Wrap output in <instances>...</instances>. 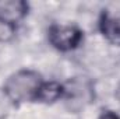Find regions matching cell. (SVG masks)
Here are the masks:
<instances>
[{
	"label": "cell",
	"mask_w": 120,
	"mask_h": 119,
	"mask_svg": "<svg viewBox=\"0 0 120 119\" xmlns=\"http://www.w3.org/2000/svg\"><path fill=\"white\" fill-rule=\"evenodd\" d=\"M41 86L42 80L38 73L32 70H20L7 80L4 92L13 102H24L36 99Z\"/></svg>",
	"instance_id": "6da1fadb"
},
{
	"label": "cell",
	"mask_w": 120,
	"mask_h": 119,
	"mask_svg": "<svg viewBox=\"0 0 120 119\" xmlns=\"http://www.w3.org/2000/svg\"><path fill=\"white\" fill-rule=\"evenodd\" d=\"M82 34L73 25H52L49 28V41L59 51H71L78 46Z\"/></svg>",
	"instance_id": "7a4b0ae2"
},
{
	"label": "cell",
	"mask_w": 120,
	"mask_h": 119,
	"mask_svg": "<svg viewBox=\"0 0 120 119\" xmlns=\"http://www.w3.org/2000/svg\"><path fill=\"white\" fill-rule=\"evenodd\" d=\"M28 6L20 0H1L0 1V23L14 28V25L24 18Z\"/></svg>",
	"instance_id": "3957f363"
},
{
	"label": "cell",
	"mask_w": 120,
	"mask_h": 119,
	"mask_svg": "<svg viewBox=\"0 0 120 119\" xmlns=\"http://www.w3.org/2000/svg\"><path fill=\"white\" fill-rule=\"evenodd\" d=\"M99 28L110 44L120 46V14L113 17L109 13H103L101 17Z\"/></svg>",
	"instance_id": "277c9868"
},
{
	"label": "cell",
	"mask_w": 120,
	"mask_h": 119,
	"mask_svg": "<svg viewBox=\"0 0 120 119\" xmlns=\"http://www.w3.org/2000/svg\"><path fill=\"white\" fill-rule=\"evenodd\" d=\"M64 94H66L64 87L56 81L42 83L41 88L38 91L36 99L42 101V102H53V101H57L59 98H61Z\"/></svg>",
	"instance_id": "5b68a950"
},
{
	"label": "cell",
	"mask_w": 120,
	"mask_h": 119,
	"mask_svg": "<svg viewBox=\"0 0 120 119\" xmlns=\"http://www.w3.org/2000/svg\"><path fill=\"white\" fill-rule=\"evenodd\" d=\"M14 102L8 98V95L4 92V90H0V119H3L10 111V107Z\"/></svg>",
	"instance_id": "8992f818"
},
{
	"label": "cell",
	"mask_w": 120,
	"mask_h": 119,
	"mask_svg": "<svg viewBox=\"0 0 120 119\" xmlns=\"http://www.w3.org/2000/svg\"><path fill=\"white\" fill-rule=\"evenodd\" d=\"M99 119H120V116L116 115L115 112H112V111H106V112H103V114L101 115Z\"/></svg>",
	"instance_id": "52a82bcc"
},
{
	"label": "cell",
	"mask_w": 120,
	"mask_h": 119,
	"mask_svg": "<svg viewBox=\"0 0 120 119\" xmlns=\"http://www.w3.org/2000/svg\"><path fill=\"white\" fill-rule=\"evenodd\" d=\"M116 97L119 98V101H120V86L117 87V90H116Z\"/></svg>",
	"instance_id": "ba28073f"
}]
</instances>
